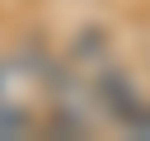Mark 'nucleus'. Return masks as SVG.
Segmentation results:
<instances>
[{"label": "nucleus", "instance_id": "nucleus-4", "mask_svg": "<svg viewBox=\"0 0 150 141\" xmlns=\"http://www.w3.org/2000/svg\"><path fill=\"white\" fill-rule=\"evenodd\" d=\"M0 99H5V70H0Z\"/></svg>", "mask_w": 150, "mask_h": 141}, {"label": "nucleus", "instance_id": "nucleus-2", "mask_svg": "<svg viewBox=\"0 0 150 141\" xmlns=\"http://www.w3.org/2000/svg\"><path fill=\"white\" fill-rule=\"evenodd\" d=\"M66 61L70 66H103V61H112V38H108V28H98V24H84L80 33H75V42H70V52H66Z\"/></svg>", "mask_w": 150, "mask_h": 141}, {"label": "nucleus", "instance_id": "nucleus-1", "mask_svg": "<svg viewBox=\"0 0 150 141\" xmlns=\"http://www.w3.org/2000/svg\"><path fill=\"white\" fill-rule=\"evenodd\" d=\"M89 99L98 108V118H108L122 132H145L150 136V99L136 85V75L117 61H103L89 70Z\"/></svg>", "mask_w": 150, "mask_h": 141}, {"label": "nucleus", "instance_id": "nucleus-3", "mask_svg": "<svg viewBox=\"0 0 150 141\" xmlns=\"http://www.w3.org/2000/svg\"><path fill=\"white\" fill-rule=\"evenodd\" d=\"M28 127H33V113H23L19 103L0 99V136H23Z\"/></svg>", "mask_w": 150, "mask_h": 141}]
</instances>
